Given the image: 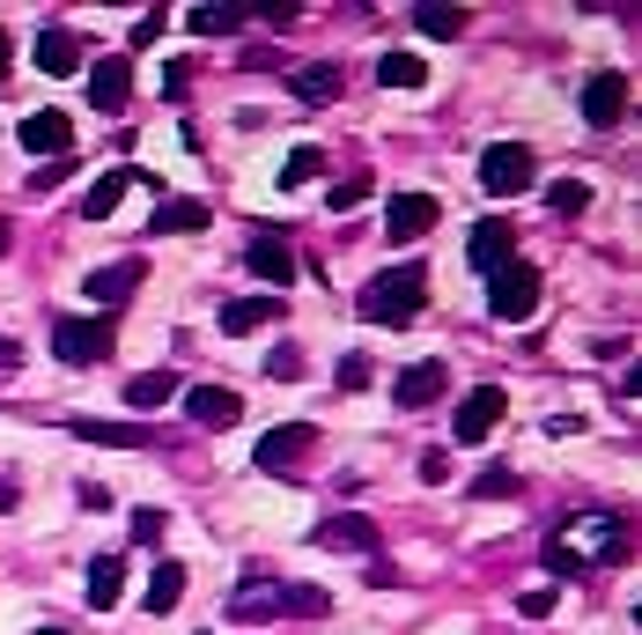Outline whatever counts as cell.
<instances>
[{"label":"cell","mask_w":642,"mask_h":635,"mask_svg":"<svg viewBox=\"0 0 642 635\" xmlns=\"http://www.w3.org/2000/svg\"><path fill=\"white\" fill-rule=\"evenodd\" d=\"M606 562H628V517L620 510H576L562 532L546 539V569H554V577L606 569Z\"/></svg>","instance_id":"1"},{"label":"cell","mask_w":642,"mask_h":635,"mask_svg":"<svg viewBox=\"0 0 642 635\" xmlns=\"http://www.w3.org/2000/svg\"><path fill=\"white\" fill-rule=\"evenodd\" d=\"M428 303V273L421 267H384L370 281V289L355 295V311H362V325H406V318Z\"/></svg>","instance_id":"2"},{"label":"cell","mask_w":642,"mask_h":635,"mask_svg":"<svg viewBox=\"0 0 642 635\" xmlns=\"http://www.w3.org/2000/svg\"><path fill=\"white\" fill-rule=\"evenodd\" d=\"M488 311L502 318V325H524V318L540 311V267H524V259L494 267L488 273Z\"/></svg>","instance_id":"3"},{"label":"cell","mask_w":642,"mask_h":635,"mask_svg":"<svg viewBox=\"0 0 642 635\" xmlns=\"http://www.w3.org/2000/svg\"><path fill=\"white\" fill-rule=\"evenodd\" d=\"M119 347V333H111V318H59L52 325V355L67 369H89V363H104Z\"/></svg>","instance_id":"4"},{"label":"cell","mask_w":642,"mask_h":635,"mask_svg":"<svg viewBox=\"0 0 642 635\" xmlns=\"http://www.w3.org/2000/svg\"><path fill=\"white\" fill-rule=\"evenodd\" d=\"M540 177V163H532V148H518V141H494L488 155H480V185H488L494 200H510V193H524Z\"/></svg>","instance_id":"5"},{"label":"cell","mask_w":642,"mask_h":635,"mask_svg":"<svg viewBox=\"0 0 642 635\" xmlns=\"http://www.w3.org/2000/svg\"><path fill=\"white\" fill-rule=\"evenodd\" d=\"M311 451H318V429H311V421L266 429V443H259V473H303V465H311Z\"/></svg>","instance_id":"6"},{"label":"cell","mask_w":642,"mask_h":635,"mask_svg":"<svg viewBox=\"0 0 642 635\" xmlns=\"http://www.w3.org/2000/svg\"><path fill=\"white\" fill-rule=\"evenodd\" d=\"M502 415H510V391H502V385H472L466 407H458V437H450V443H488V429Z\"/></svg>","instance_id":"7"},{"label":"cell","mask_w":642,"mask_h":635,"mask_svg":"<svg viewBox=\"0 0 642 635\" xmlns=\"http://www.w3.org/2000/svg\"><path fill=\"white\" fill-rule=\"evenodd\" d=\"M436 215H444V207H436V193H399L392 207H384V237H392V245H414V237H428V229H436Z\"/></svg>","instance_id":"8"},{"label":"cell","mask_w":642,"mask_h":635,"mask_svg":"<svg viewBox=\"0 0 642 635\" xmlns=\"http://www.w3.org/2000/svg\"><path fill=\"white\" fill-rule=\"evenodd\" d=\"M318 547H333V555H377L384 532H377V517L340 510V517H325V525H318Z\"/></svg>","instance_id":"9"},{"label":"cell","mask_w":642,"mask_h":635,"mask_svg":"<svg viewBox=\"0 0 642 635\" xmlns=\"http://www.w3.org/2000/svg\"><path fill=\"white\" fill-rule=\"evenodd\" d=\"M23 148H37L45 163H75V126H67V111H30Z\"/></svg>","instance_id":"10"},{"label":"cell","mask_w":642,"mask_h":635,"mask_svg":"<svg viewBox=\"0 0 642 635\" xmlns=\"http://www.w3.org/2000/svg\"><path fill=\"white\" fill-rule=\"evenodd\" d=\"M466 259H472V273H494V267H510V259H518V229H510V222H472V237H466Z\"/></svg>","instance_id":"11"},{"label":"cell","mask_w":642,"mask_h":635,"mask_svg":"<svg viewBox=\"0 0 642 635\" xmlns=\"http://www.w3.org/2000/svg\"><path fill=\"white\" fill-rule=\"evenodd\" d=\"M126 97H133V60L111 52V60L89 67V104H97V111H126Z\"/></svg>","instance_id":"12"},{"label":"cell","mask_w":642,"mask_h":635,"mask_svg":"<svg viewBox=\"0 0 642 635\" xmlns=\"http://www.w3.org/2000/svg\"><path fill=\"white\" fill-rule=\"evenodd\" d=\"M141 281H149V267H141V259H111V267H97L81 289H89V303H104V311H111V303H126Z\"/></svg>","instance_id":"13"},{"label":"cell","mask_w":642,"mask_h":635,"mask_svg":"<svg viewBox=\"0 0 642 635\" xmlns=\"http://www.w3.org/2000/svg\"><path fill=\"white\" fill-rule=\"evenodd\" d=\"M185 415H193L199 429H229V421L244 415V399H237L229 385H193L185 391Z\"/></svg>","instance_id":"14"},{"label":"cell","mask_w":642,"mask_h":635,"mask_svg":"<svg viewBox=\"0 0 642 635\" xmlns=\"http://www.w3.org/2000/svg\"><path fill=\"white\" fill-rule=\"evenodd\" d=\"M620 111H628V82L620 74H591L584 82V119L606 133V126H620Z\"/></svg>","instance_id":"15"},{"label":"cell","mask_w":642,"mask_h":635,"mask_svg":"<svg viewBox=\"0 0 642 635\" xmlns=\"http://www.w3.org/2000/svg\"><path fill=\"white\" fill-rule=\"evenodd\" d=\"M133 185H155V177H141V171H104L97 185L81 193V215H89V222H111V215H119V200L133 193Z\"/></svg>","instance_id":"16"},{"label":"cell","mask_w":642,"mask_h":635,"mask_svg":"<svg viewBox=\"0 0 642 635\" xmlns=\"http://www.w3.org/2000/svg\"><path fill=\"white\" fill-rule=\"evenodd\" d=\"M229 621H281V584L273 577H244L229 591Z\"/></svg>","instance_id":"17"},{"label":"cell","mask_w":642,"mask_h":635,"mask_svg":"<svg viewBox=\"0 0 642 635\" xmlns=\"http://www.w3.org/2000/svg\"><path fill=\"white\" fill-rule=\"evenodd\" d=\"M444 385H450V369L444 363H414V369H399V407H406V415H414V407H436V399H444Z\"/></svg>","instance_id":"18"},{"label":"cell","mask_w":642,"mask_h":635,"mask_svg":"<svg viewBox=\"0 0 642 635\" xmlns=\"http://www.w3.org/2000/svg\"><path fill=\"white\" fill-rule=\"evenodd\" d=\"M244 267L266 281V289H289L296 281V251L281 245V237H251V251H244Z\"/></svg>","instance_id":"19"},{"label":"cell","mask_w":642,"mask_h":635,"mask_svg":"<svg viewBox=\"0 0 642 635\" xmlns=\"http://www.w3.org/2000/svg\"><path fill=\"white\" fill-rule=\"evenodd\" d=\"M259 325H281V295H237V303H222V333H259Z\"/></svg>","instance_id":"20"},{"label":"cell","mask_w":642,"mask_h":635,"mask_svg":"<svg viewBox=\"0 0 642 635\" xmlns=\"http://www.w3.org/2000/svg\"><path fill=\"white\" fill-rule=\"evenodd\" d=\"M37 67H45V74H75L81 67V37L67 23H45V30H37Z\"/></svg>","instance_id":"21"},{"label":"cell","mask_w":642,"mask_h":635,"mask_svg":"<svg viewBox=\"0 0 642 635\" xmlns=\"http://www.w3.org/2000/svg\"><path fill=\"white\" fill-rule=\"evenodd\" d=\"M171 399H177L171 369H141V377L126 385V407H133V415H155V407H171Z\"/></svg>","instance_id":"22"},{"label":"cell","mask_w":642,"mask_h":635,"mask_svg":"<svg viewBox=\"0 0 642 635\" xmlns=\"http://www.w3.org/2000/svg\"><path fill=\"white\" fill-rule=\"evenodd\" d=\"M81 443H111V451H141V443H155L149 429H133V421H67Z\"/></svg>","instance_id":"23"},{"label":"cell","mask_w":642,"mask_h":635,"mask_svg":"<svg viewBox=\"0 0 642 635\" xmlns=\"http://www.w3.org/2000/svg\"><path fill=\"white\" fill-rule=\"evenodd\" d=\"M119 599H126V562H119V555H97V569H89V606L111 613Z\"/></svg>","instance_id":"24"},{"label":"cell","mask_w":642,"mask_h":635,"mask_svg":"<svg viewBox=\"0 0 642 635\" xmlns=\"http://www.w3.org/2000/svg\"><path fill=\"white\" fill-rule=\"evenodd\" d=\"M340 89H347V74L333 67V60H318V67H303V74H296V97H303V104H333Z\"/></svg>","instance_id":"25"},{"label":"cell","mask_w":642,"mask_h":635,"mask_svg":"<svg viewBox=\"0 0 642 635\" xmlns=\"http://www.w3.org/2000/svg\"><path fill=\"white\" fill-rule=\"evenodd\" d=\"M177 599H185V562H155V577H149V613H171Z\"/></svg>","instance_id":"26"},{"label":"cell","mask_w":642,"mask_h":635,"mask_svg":"<svg viewBox=\"0 0 642 635\" xmlns=\"http://www.w3.org/2000/svg\"><path fill=\"white\" fill-rule=\"evenodd\" d=\"M377 82H384V89H421L428 67H421L414 52H384V60H377Z\"/></svg>","instance_id":"27"},{"label":"cell","mask_w":642,"mask_h":635,"mask_svg":"<svg viewBox=\"0 0 642 635\" xmlns=\"http://www.w3.org/2000/svg\"><path fill=\"white\" fill-rule=\"evenodd\" d=\"M185 23H193L199 37H229V30H244V23H251V8H193Z\"/></svg>","instance_id":"28"},{"label":"cell","mask_w":642,"mask_h":635,"mask_svg":"<svg viewBox=\"0 0 642 635\" xmlns=\"http://www.w3.org/2000/svg\"><path fill=\"white\" fill-rule=\"evenodd\" d=\"M414 30L421 37H458V30H472L466 8H414Z\"/></svg>","instance_id":"29"},{"label":"cell","mask_w":642,"mask_h":635,"mask_svg":"<svg viewBox=\"0 0 642 635\" xmlns=\"http://www.w3.org/2000/svg\"><path fill=\"white\" fill-rule=\"evenodd\" d=\"M281 613H303V621H325V613H333V599H325L318 584H281Z\"/></svg>","instance_id":"30"},{"label":"cell","mask_w":642,"mask_h":635,"mask_svg":"<svg viewBox=\"0 0 642 635\" xmlns=\"http://www.w3.org/2000/svg\"><path fill=\"white\" fill-rule=\"evenodd\" d=\"M207 207H199V200H171V207H155V229H207Z\"/></svg>","instance_id":"31"},{"label":"cell","mask_w":642,"mask_h":635,"mask_svg":"<svg viewBox=\"0 0 642 635\" xmlns=\"http://www.w3.org/2000/svg\"><path fill=\"white\" fill-rule=\"evenodd\" d=\"M546 207H554V215H562V222H576V215H584V207H591V185H576V177H562V185L546 193Z\"/></svg>","instance_id":"32"},{"label":"cell","mask_w":642,"mask_h":635,"mask_svg":"<svg viewBox=\"0 0 642 635\" xmlns=\"http://www.w3.org/2000/svg\"><path fill=\"white\" fill-rule=\"evenodd\" d=\"M318 171H325V148H296V155L281 163V185H311Z\"/></svg>","instance_id":"33"},{"label":"cell","mask_w":642,"mask_h":635,"mask_svg":"<svg viewBox=\"0 0 642 635\" xmlns=\"http://www.w3.org/2000/svg\"><path fill=\"white\" fill-rule=\"evenodd\" d=\"M494 495H518V473H510V465H488V473L472 481V503H494Z\"/></svg>","instance_id":"34"},{"label":"cell","mask_w":642,"mask_h":635,"mask_svg":"<svg viewBox=\"0 0 642 635\" xmlns=\"http://www.w3.org/2000/svg\"><path fill=\"white\" fill-rule=\"evenodd\" d=\"M266 377L281 385V377H303V347H273L266 355Z\"/></svg>","instance_id":"35"},{"label":"cell","mask_w":642,"mask_h":635,"mask_svg":"<svg viewBox=\"0 0 642 635\" xmlns=\"http://www.w3.org/2000/svg\"><path fill=\"white\" fill-rule=\"evenodd\" d=\"M370 385V355H340V391H362Z\"/></svg>","instance_id":"36"},{"label":"cell","mask_w":642,"mask_h":635,"mask_svg":"<svg viewBox=\"0 0 642 635\" xmlns=\"http://www.w3.org/2000/svg\"><path fill=\"white\" fill-rule=\"evenodd\" d=\"M370 193V171H355V177H340V185H333V207H355V200Z\"/></svg>","instance_id":"37"},{"label":"cell","mask_w":642,"mask_h":635,"mask_svg":"<svg viewBox=\"0 0 642 635\" xmlns=\"http://www.w3.org/2000/svg\"><path fill=\"white\" fill-rule=\"evenodd\" d=\"M155 37H163V8H149V15H141V23H133V52H149Z\"/></svg>","instance_id":"38"},{"label":"cell","mask_w":642,"mask_h":635,"mask_svg":"<svg viewBox=\"0 0 642 635\" xmlns=\"http://www.w3.org/2000/svg\"><path fill=\"white\" fill-rule=\"evenodd\" d=\"M163 525H171L163 510H133V539H141V547H149V539H163Z\"/></svg>","instance_id":"39"},{"label":"cell","mask_w":642,"mask_h":635,"mask_svg":"<svg viewBox=\"0 0 642 635\" xmlns=\"http://www.w3.org/2000/svg\"><path fill=\"white\" fill-rule=\"evenodd\" d=\"M185 82H193V60H171L163 67V97H185Z\"/></svg>","instance_id":"40"},{"label":"cell","mask_w":642,"mask_h":635,"mask_svg":"<svg viewBox=\"0 0 642 635\" xmlns=\"http://www.w3.org/2000/svg\"><path fill=\"white\" fill-rule=\"evenodd\" d=\"M67 171H75V163H37V171H30V193H52Z\"/></svg>","instance_id":"41"},{"label":"cell","mask_w":642,"mask_h":635,"mask_svg":"<svg viewBox=\"0 0 642 635\" xmlns=\"http://www.w3.org/2000/svg\"><path fill=\"white\" fill-rule=\"evenodd\" d=\"M421 481H450V451H421Z\"/></svg>","instance_id":"42"},{"label":"cell","mask_w":642,"mask_h":635,"mask_svg":"<svg viewBox=\"0 0 642 635\" xmlns=\"http://www.w3.org/2000/svg\"><path fill=\"white\" fill-rule=\"evenodd\" d=\"M15 363H23V347H15V341H8V333H0V377H8V369H15Z\"/></svg>","instance_id":"43"},{"label":"cell","mask_w":642,"mask_h":635,"mask_svg":"<svg viewBox=\"0 0 642 635\" xmlns=\"http://www.w3.org/2000/svg\"><path fill=\"white\" fill-rule=\"evenodd\" d=\"M15 495H23V488H15V473H0V517L15 510Z\"/></svg>","instance_id":"44"},{"label":"cell","mask_w":642,"mask_h":635,"mask_svg":"<svg viewBox=\"0 0 642 635\" xmlns=\"http://www.w3.org/2000/svg\"><path fill=\"white\" fill-rule=\"evenodd\" d=\"M8 245H15V229H8V222H0V259H8Z\"/></svg>","instance_id":"45"},{"label":"cell","mask_w":642,"mask_h":635,"mask_svg":"<svg viewBox=\"0 0 642 635\" xmlns=\"http://www.w3.org/2000/svg\"><path fill=\"white\" fill-rule=\"evenodd\" d=\"M0 82H8V30H0Z\"/></svg>","instance_id":"46"},{"label":"cell","mask_w":642,"mask_h":635,"mask_svg":"<svg viewBox=\"0 0 642 635\" xmlns=\"http://www.w3.org/2000/svg\"><path fill=\"white\" fill-rule=\"evenodd\" d=\"M45 635H67V628H45Z\"/></svg>","instance_id":"47"}]
</instances>
